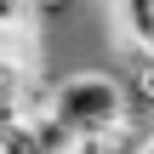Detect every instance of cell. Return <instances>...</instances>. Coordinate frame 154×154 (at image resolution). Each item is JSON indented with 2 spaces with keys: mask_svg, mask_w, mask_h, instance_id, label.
Here are the masks:
<instances>
[{
  "mask_svg": "<svg viewBox=\"0 0 154 154\" xmlns=\"http://www.w3.org/2000/svg\"><path fill=\"white\" fill-rule=\"evenodd\" d=\"M34 0H0V29H11V34H34Z\"/></svg>",
  "mask_w": 154,
  "mask_h": 154,
  "instance_id": "cell-3",
  "label": "cell"
},
{
  "mask_svg": "<svg viewBox=\"0 0 154 154\" xmlns=\"http://www.w3.org/2000/svg\"><path fill=\"white\" fill-rule=\"evenodd\" d=\"M46 114L63 120L74 137L109 131V126L126 114V86H120V74H103V69H63V74L51 80Z\"/></svg>",
  "mask_w": 154,
  "mask_h": 154,
  "instance_id": "cell-1",
  "label": "cell"
},
{
  "mask_svg": "<svg viewBox=\"0 0 154 154\" xmlns=\"http://www.w3.org/2000/svg\"><path fill=\"white\" fill-rule=\"evenodd\" d=\"M80 0H34V17H46V23H57V17H69Z\"/></svg>",
  "mask_w": 154,
  "mask_h": 154,
  "instance_id": "cell-4",
  "label": "cell"
},
{
  "mask_svg": "<svg viewBox=\"0 0 154 154\" xmlns=\"http://www.w3.org/2000/svg\"><path fill=\"white\" fill-rule=\"evenodd\" d=\"M109 17H114L126 46L154 51V0H109Z\"/></svg>",
  "mask_w": 154,
  "mask_h": 154,
  "instance_id": "cell-2",
  "label": "cell"
}]
</instances>
